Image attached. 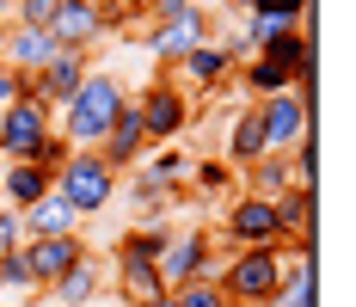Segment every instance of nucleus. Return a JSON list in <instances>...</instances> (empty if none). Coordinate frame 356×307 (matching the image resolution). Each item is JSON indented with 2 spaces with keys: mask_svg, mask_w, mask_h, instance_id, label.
Returning <instances> with one entry per match:
<instances>
[{
  "mask_svg": "<svg viewBox=\"0 0 356 307\" xmlns=\"http://www.w3.org/2000/svg\"><path fill=\"white\" fill-rule=\"evenodd\" d=\"M123 104H129V80L111 74V68H92L80 80V93L56 111V136L68 141L74 154H99V141H105L111 123L123 117Z\"/></svg>",
  "mask_w": 356,
  "mask_h": 307,
  "instance_id": "1",
  "label": "nucleus"
},
{
  "mask_svg": "<svg viewBox=\"0 0 356 307\" xmlns=\"http://www.w3.org/2000/svg\"><path fill=\"white\" fill-rule=\"evenodd\" d=\"M129 104H136V117H142V136L147 148H172V141L191 136V117H197V99L178 86V74H154L147 86H136L129 93Z\"/></svg>",
  "mask_w": 356,
  "mask_h": 307,
  "instance_id": "2",
  "label": "nucleus"
},
{
  "mask_svg": "<svg viewBox=\"0 0 356 307\" xmlns=\"http://www.w3.org/2000/svg\"><path fill=\"white\" fill-rule=\"evenodd\" d=\"M283 276H289V258L277 246L270 252H227L215 265V289L227 295V307H270Z\"/></svg>",
  "mask_w": 356,
  "mask_h": 307,
  "instance_id": "3",
  "label": "nucleus"
},
{
  "mask_svg": "<svg viewBox=\"0 0 356 307\" xmlns=\"http://www.w3.org/2000/svg\"><path fill=\"white\" fill-rule=\"evenodd\" d=\"M117 184H123V178H117L99 154H74L68 166L49 178V197H62V203L86 221V215H105V209L117 203Z\"/></svg>",
  "mask_w": 356,
  "mask_h": 307,
  "instance_id": "4",
  "label": "nucleus"
},
{
  "mask_svg": "<svg viewBox=\"0 0 356 307\" xmlns=\"http://www.w3.org/2000/svg\"><path fill=\"white\" fill-rule=\"evenodd\" d=\"M314 99H320V86L301 80V86H289V93H277V99H258V104H252L270 154H289L301 136H314Z\"/></svg>",
  "mask_w": 356,
  "mask_h": 307,
  "instance_id": "5",
  "label": "nucleus"
},
{
  "mask_svg": "<svg viewBox=\"0 0 356 307\" xmlns=\"http://www.w3.org/2000/svg\"><path fill=\"white\" fill-rule=\"evenodd\" d=\"M221 246L227 252H270V246H283V228H277V203H264V197H246V191H234L227 203H221Z\"/></svg>",
  "mask_w": 356,
  "mask_h": 307,
  "instance_id": "6",
  "label": "nucleus"
},
{
  "mask_svg": "<svg viewBox=\"0 0 356 307\" xmlns=\"http://www.w3.org/2000/svg\"><path fill=\"white\" fill-rule=\"evenodd\" d=\"M215 234L209 228H172L166 246H160V258H154V276L178 289V283H197V276H215Z\"/></svg>",
  "mask_w": 356,
  "mask_h": 307,
  "instance_id": "7",
  "label": "nucleus"
},
{
  "mask_svg": "<svg viewBox=\"0 0 356 307\" xmlns=\"http://www.w3.org/2000/svg\"><path fill=\"white\" fill-rule=\"evenodd\" d=\"M209 37H215L209 31V6L197 0L184 19H172V25H147V31H142V49L154 56V68H160V74H172L178 62H184L197 43H209Z\"/></svg>",
  "mask_w": 356,
  "mask_h": 307,
  "instance_id": "8",
  "label": "nucleus"
},
{
  "mask_svg": "<svg viewBox=\"0 0 356 307\" xmlns=\"http://www.w3.org/2000/svg\"><path fill=\"white\" fill-rule=\"evenodd\" d=\"M56 129V117L43 111L37 99H13L0 111V160H31L37 141Z\"/></svg>",
  "mask_w": 356,
  "mask_h": 307,
  "instance_id": "9",
  "label": "nucleus"
},
{
  "mask_svg": "<svg viewBox=\"0 0 356 307\" xmlns=\"http://www.w3.org/2000/svg\"><path fill=\"white\" fill-rule=\"evenodd\" d=\"M19 252H25V265H31V283H37V295H43L49 283H62V276H68L74 265H80V258H92L86 234H62V239H25Z\"/></svg>",
  "mask_w": 356,
  "mask_h": 307,
  "instance_id": "10",
  "label": "nucleus"
},
{
  "mask_svg": "<svg viewBox=\"0 0 356 307\" xmlns=\"http://www.w3.org/2000/svg\"><path fill=\"white\" fill-rule=\"evenodd\" d=\"M86 74H92V56H86V49H56V56H49V68H37V104L56 117V111L80 93V80H86Z\"/></svg>",
  "mask_w": 356,
  "mask_h": 307,
  "instance_id": "11",
  "label": "nucleus"
},
{
  "mask_svg": "<svg viewBox=\"0 0 356 307\" xmlns=\"http://www.w3.org/2000/svg\"><path fill=\"white\" fill-rule=\"evenodd\" d=\"M172 74H178V86H184V93H221V86L234 80V62L215 49V37H209V43H197Z\"/></svg>",
  "mask_w": 356,
  "mask_h": 307,
  "instance_id": "12",
  "label": "nucleus"
},
{
  "mask_svg": "<svg viewBox=\"0 0 356 307\" xmlns=\"http://www.w3.org/2000/svg\"><path fill=\"white\" fill-rule=\"evenodd\" d=\"M117 197H129V215H136V221H166V209L184 203V191L160 184L147 166H136V178H123V184H117Z\"/></svg>",
  "mask_w": 356,
  "mask_h": 307,
  "instance_id": "13",
  "label": "nucleus"
},
{
  "mask_svg": "<svg viewBox=\"0 0 356 307\" xmlns=\"http://www.w3.org/2000/svg\"><path fill=\"white\" fill-rule=\"evenodd\" d=\"M105 289H111V276L99 271V258H80L62 283H49V289H43V301H49V307H99Z\"/></svg>",
  "mask_w": 356,
  "mask_h": 307,
  "instance_id": "14",
  "label": "nucleus"
},
{
  "mask_svg": "<svg viewBox=\"0 0 356 307\" xmlns=\"http://www.w3.org/2000/svg\"><path fill=\"white\" fill-rule=\"evenodd\" d=\"M49 197V172L31 166V160H0V209H25Z\"/></svg>",
  "mask_w": 356,
  "mask_h": 307,
  "instance_id": "15",
  "label": "nucleus"
},
{
  "mask_svg": "<svg viewBox=\"0 0 356 307\" xmlns=\"http://www.w3.org/2000/svg\"><path fill=\"white\" fill-rule=\"evenodd\" d=\"M270 148H264V129H258V111L252 104H240L234 117H227V141H221V160L234 172H246L252 160H264Z\"/></svg>",
  "mask_w": 356,
  "mask_h": 307,
  "instance_id": "16",
  "label": "nucleus"
},
{
  "mask_svg": "<svg viewBox=\"0 0 356 307\" xmlns=\"http://www.w3.org/2000/svg\"><path fill=\"white\" fill-rule=\"evenodd\" d=\"M49 56H56V37H49V31L13 25V31H6V49H0V68H13V74H37V68H49Z\"/></svg>",
  "mask_w": 356,
  "mask_h": 307,
  "instance_id": "17",
  "label": "nucleus"
},
{
  "mask_svg": "<svg viewBox=\"0 0 356 307\" xmlns=\"http://www.w3.org/2000/svg\"><path fill=\"white\" fill-rule=\"evenodd\" d=\"M80 228H86V221H80L62 197H43V203H31L19 215V234L25 239H62V234H80Z\"/></svg>",
  "mask_w": 356,
  "mask_h": 307,
  "instance_id": "18",
  "label": "nucleus"
},
{
  "mask_svg": "<svg viewBox=\"0 0 356 307\" xmlns=\"http://www.w3.org/2000/svg\"><path fill=\"white\" fill-rule=\"evenodd\" d=\"M234 191H240V172L227 166L221 154L197 160V166H191V178H184V197H197V203H227Z\"/></svg>",
  "mask_w": 356,
  "mask_h": 307,
  "instance_id": "19",
  "label": "nucleus"
},
{
  "mask_svg": "<svg viewBox=\"0 0 356 307\" xmlns=\"http://www.w3.org/2000/svg\"><path fill=\"white\" fill-rule=\"evenodd\" d=\"M111 289H117V301H123V307H166V295H172V289L154 276V265H117Z\"/></svg>",
  "mask_w": 356,
  "mask_h": 307,
  "instance_id": "20",
  "label": "nucleus"
},
{
  "mask_svg": "<svg viewBox=\"0 0 356 307\" xmlns=\"http://www.w3.org/2000/svg\"><path fill=\"white\" fill-rule=\"evenodd\" d=\"M166 234H172V221H129L117 234V265H154Z\"/></svg>",
  "mask_w": 356,
  "mask_h": 307,
  "instance_id": "21",
  "label": "nucleus"
},
{
  "mask_svg": "<svg viewBox=\"0 0 356 307\" xmlns=\"http://www.w3.org/2000/svg\"><path fill=\"white\" fill-rule=\"evenodd\" d=\"M234 86H240L252 104H258V99H277V93H289V68H283V62H270V56H252V62L234 68Z\"/></svg>",
  "mask_w": 356,
  "mask_h": 307,
  "instance_id": "22",
  "label": "nucleus"
},
{
  "mask_svg": "<svg viewBox=\"0 0 356 307\" xmlns=\"http://www.w3.org/2000/svg\"><path fill=\"white\" fill-rule=\"evenodd\" d=\"M289 184H295V178H289L283 154H264V160H252V166L240 172V191H246V197H264V203H277Z\"/></svg>",
  "mask_w": 356,
  "mask_h": 307,
  "instance_id": "23",
  "label": "nucleus"
},
{
  "mask_svg": "<svg viewBox=\"0 0 356 307\" xmlns=\"http://www.w3.org/2000/svg\"><path fill=\"white\" fill-rule=\"evenodd\" d=\"M277 228L289 234H314V191L307 184H289L283 197H277Z\"/></svg>",
  "mask_w": 356,
  "mask_h": 307,
  "instance_id": "24",
  "label": "nucleus"
},
{
  "mask_svg": "<svg viewBox=\"0 0 356 307\" xmlns=\"http://www.w3.org/2000/svg\"><path fill=\"white\" fill-rule=\"evenodd\" d=\"M142 166L154 172L160 184H172V191H184V178H191V166H197V154H191L184 141H172V148H154V154H147Z\"/></svg>",
  "mask_w": 356,
  "mask_h": 307,
  "instance_id": "25",
  "label": "nucleus"
},
{
  "mask_svg": "<svg viewBox=\"0 0 356 307\" xmlns=\"http://www.w3.org/2000/svg\"><path fill=\"white\" fill-rule=\"evenodd\" d=\"M270 307H320V271L314 265H289V276H283V289H277Z\"/></svg>",
  "mask_w": 356,
  "mask_h": 307,
  "instance_id": "26",
  "label": "nucleus"
},
{
  "mask_svg": "<svg viewBox=\"0 0 356 307\" xmlns=\"http://www.w3.org/2000/svg\"><path fill=\"white\" fill-rule=\"evenodd\" d=\"M56 6H62V0H0V19H6V25H31V31H49Z\"/></svg>",
  "mask_w": 356,
  "mask_h": 307,
  "instance_id": "27",
  "label": "nucleus"
},
{
  "mask_svg": "<svg viewBox=\"0 0 356 307\" xmlns=\"http://www.w3.org/2000/svg\"><path fill=\"white\" fill-rule=\"evenodd\" d=\"M283 160H289V178L314 191V178H320V136H301V141L283 154Z\"/></svg>",
  "mask_w": 356,
  "mask_h": 307,
  "instance_id": "28",
  "label": "nucleus"
},
{
  "mask_svg": "<svg viewBox=\"0 0 356 307\" xmlns=\"http://www.w3.org/2000/svg\"><path fill=\"white\" fill-rule=\"evenodd\" d=\"M246 19H283V25H314V0H252Z\"/></svg>",
  "mask_w": 356,
  "mask_h": 307,
  "instance_id": "29",
  "label": "nucleus"
},
{
  "mask_svg": "<svg viewBox=\"0 0 356 307\" xmlns=\"http://www.w3.org/2000/svg\"><path fill=\"white\" fill-rule=\"evenodd\" d=\"M166 307H227V295L215 289V276H197V283H178L166 295Z\"/></svg>",
  "mask_w": 356,
  "mask_h": 307,
  "instance_id": "30",
  "label": "nucleus"
},
{
  "mask_svg": "<svg viewBox=\"0 0 356 307\" xmlns=\"http://www.w3.org/2000/svg\"><path fill=\"white\" fill-rule=\"evenodd\" d=\"M0 283H6V295H37V283H31V265H25V252H6V258H0Z\"/></svg>",
  "mask_w": 356,
  "mask_h": 307,
  "instance_id": "31",
  "label": "nucleus"
},
{
  "mask_svg": "<svg viewBox=\"0 0 356 307\" xmlns=\"http://www.w3.org/2000/svg\"><path fill=\"white\" fill-rule=\"evenodd\" d=\"M68 160H74V148H68V141H62V136H56V129H49V136L37 141V154H31V166H43V172H49V178H56V172L68 166Z\"/></svg>",
  "mask_w": 356,
  "mask_h": 307,
  "instance_id": "32",
  "label": "nucleus"
},
{
  "mask_svg": "<svg viewBox=\"0 0 356 307\" xmlns=\"http://www.w3.org/2000/svg\"><path fill=\"white\" fill-rule=\"evenodd\" d=\"M191 6H197V0H147V25H172V19H184V13H191Z\"/></svg>",
  "mask_w": 356,
  "mask_h": 307,
  "instance_id": "33",
  "label": "nucleus"
},
{
  "mask_svg": "<svg viewBox=\"0 0 356 307\" xmlns=\"http://www.w3.org/2000/svg\"><path fill=\"white\" fill-rule=\"evenodd\" d=\"M19 246H25V234H19V209H0V258L19 252Z\"/></svg>",
  "mask_w": 356,
  "mask_h": 307,
  "instance_id": "34",
  "label": "nucleus"
},
{
  "mask_svg": "<svg viewBox=\"0 0 356 307\" xmlns=\"http://www.w3.org/2000/svg\"><path fill=\"white\" fill-rule=\"evenodd\" d=\"M13 99H19V74H13V68H0V111H6Z\"/></svg>",
  "mask_w": 356,
  "mask_h": 307,
  "instance_id": "35",
  "label": "nucleus"
},
{
  "mask_svg": "<svg viewBox=\"0 0 356 307\" xmlns=\"http://www.w3.org/2000/svg\"><path fill=\"white\" fill-rule=\"evenodd\" d=\"M117 6H123L129 19H142V13H147V0H117Z\"/></svg>",
  "mask_w": 356,
  "mask_h": 307,
  "instance_id": "36",
  "label": "nucleus"
},
{
  "mask_svg": "<svg viewBox=\"0 0 356 307\" xmlns=\"http://www.w3.org/2000/svg\"><path fill=\"white\" fill-rule=\"evenodd\" d=\"M221 6H227V13H252V0H221Z\"/></svg>",
  "mask_w": 356,
  "mask_h": 307,
  "instance_id": "37",
  "label": "nucleus"
},
{
  "mask_svg": "<svg viewBox=\"0 0 356 307\" xmlns=\"http://www.w3.org/2000/svg\"><path fill=\"white\" fill-rule=\"evenodd\" d=\"M6 31H13V25H6V19H0V49H6Z\"/></svg>",
  "mask_w": 356,
  "mask_h": 307,
  "instance_id": "38",
  "label": "nucleus"
},
{
  "mask_svg": "<svg viewBox=\"0 0 356 307\" xmlns=\"http://www.w3.org/2000/svg\"><path fill=\"white\" fill-rule=\"evenodd\" d=\"M0 295H6V283H0Z\"/></svg>",
  "mask_w": 356,
  "mask_h": 307,
  "instance_id": "39",
  "label": "nucleus"
},
{
  "mask_svg": "<svg viewBox=\"0 0 356 307\" xmlns=\"http://www.w3.org/2000/svg\"><path fill=\"white\" fill-rule=\"evenodd\" d=\"M92 6H105V0H92Z\"/></svg>",
  "mask_w": 356,
  "mask_h": 307,
  "instance_id": "40",
  "label": "nucleus"
}]
</instances>
